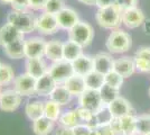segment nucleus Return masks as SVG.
<instances>
[{
  "label": "nucleus",
  "instance_id": "nucleus-1",
  "mask_svg": "<svg viewBox=\"0 0 150 135\" xmlns=\"http://www.w3.org/2000/svg\"><path fill=\"white\" fill-rule=\"evenodd\" d=\"M99 26L105 29H117L122 23V10L117 4L104 8H99L95 15Z\"/></svg>",
  "mask_w": 150,
  "mask_h": 135
},
{
  "label": "nucleus",
  "instance_id": "nucleus-2",
  "mask_svg": "<svg viewBox=\"0 0 150 135\" xmlns=\"http://www.w3.org/2000/svg\"><path fill=\"white\" fill-rule=\"evenodd\" d=\"M36 19L37 18L29 10L25 11L11 10L7 16V23L15 26L24 34H28L36 29Z\"/></svg>",
  "mask_w": 150,
  "mask_h": 135
},
{
  "label": "nucleus",
  "instance_id": "nucleus-3",
  "mask_svg": "<svg viewBox=\"0 0 150 135\" xmlns=\"http://www.w3.org/2000/svg\"><path fill=\"white\" fill-rule=\"evenodd\" d=\"M132 45V39L129 33L123 29H113L106 39L105 46L111 53H125L130 50Z\"/></svg>",
  "mask_w": 150,
  "mask_h": 135
},
{
  "label": "nucleus",
  "instance_id": "nucleus-4",
  "mask_svg": "<svg viewBox=\"0 0 150 135\" xmlns=\"http://www.w3.org/2000/svg\"><path fill=\"white\" fill-rule=\"evenodd\" d=\"M94 37L93 27L86 21H79L69 31V39L74 41L83 47H86L92 43Z\"/></svg>",
  "mask_w": 150,
  "mask_h": 135
},
{
  "label": "nucleus",
  "instance_id": "nucleus-5",
  "mask_svg": "<svg viewBox=\"0 0 150 135\" xmlns=\"http://www.w3.org/2000/svg\"><path fill=\"white\" fill-rule=\"evenodd\" d=\"M48 73L55 80L57 84H63L71 76L74 74V69H73L72 62L63 59L61 61L54 62L50 65L48 69Z\"/></svg>",
  "mask_w": 150,
  "mask_h": 135
},
{
  "label": "nucleus",
  "instance_id": "nucleus-6",
  "mask_svg": "<svg viewBox=\"0 0 150 135\" xmlns=\"http://www.w3.org/2000/svg\"><path fill=\"white\" fill-rule=\"evenodd\" d=\"M36 78L31 77L27 72L23 73L13 79V89L21 96H33L36 95L35 87H36Z\"/></svg>",
  "mask_w": 150,
  "mask_h": 135
},
{
  "label": "nucleus",
  "instance_id": "nucleus-7",
  "mask_svg": "<svg viewBox=\"0 0 150 135\" xmlns=\"http://www.w3.org/2000/svg\"><path fill=\"white\" fill-rule=\"evenodd\" d=\"M79 104L81 107L93 111L94 114L104 105L102 101L99 90L86 89L81 96L79 97Z\"/></svg>",
  "mask_w": 150,
  "mask_h": 135
},
{
  "label": "nucleus",
  "instance_id": "nucleus-8",
  "mask_svg": "<svg viewBox=\"0 0 150 135\" xmlns=\"http://www.w3.org/2000/svg\"><path fill=\"white\" fill-rule=\"evenodd\" d=\"M36 29L43 35L55 34L59 29L56 15L44 11L40 16H38L36 19Z\"/></svg>",
  "mask_w": 150,
  "mask_h": 135
},
{
  "label": "nucleus",
  "instance_id": "nucleus-9",
  "mask_svg": "<svg viewBox=\"0 0 150 135\" xmlns=\"http://www.w3.org/2000/svg\"><path fill=\"white\" fill-rule=\"evenodd\" d=\"M21 95L15 89H8L0 94V109L6 113H11L21 104Z\"/></svg>",
  "mask_w": 150,
  "mask_h": 135
},
{
  "label": "nucleus",
  "instance_id": "nucleus-10",
  "mask_svg": "<svg viewBox=\"0 0 150 135\" xmlns=\"http://www.w3.org/2000/svg\"><path fill=\"white\" fill-rule=\"evenodd\" d=\"M46 43L42 37H31L25 41V58H43L45 55Z\"/></svg>",
  "mask_w": 150,
  "mask_h": 135
},
{
  "label": "nucleus",
  "instance_id": "nucleus-11",
  "mask_svg": "<svg viewBox=\"0 0 150 135\" xmlns=\"http://www.w3.org/2000/svg\"><path fill=\"white\" fill-rule=\"evenodd\" d=\"M56 19L59 28L65 29V31H69L80 21L77 13L69 7H64L59 13H57Z\"/></svg>",
  "mask_w": 150,
  "mask_h": 135
},
{
  "label": "nucleus",
  "instance_id": "nucleus-12",
  "mask_svg": "<svg viewBox=\"0 0 150 135\" xmlns=\"http://www.w3.org/2000/svg\"><path fill=\"white\" fill-rule=\"evenodd\" d=\"M144 21V14L138 7H132L122 10V24L128 28H137Z\"/></svg>",
  "mask_w": 150,
  "mask_h": 135
},
{
  "label": "nucleus",
  "instance_id": "nucleus-13",
  "mask_svg": "<svg viewBox=\"0 0 150 135\" xmlns=\"http://www.w3.org/2000/svg\"><path fill=\"white\" fill-rule=\"evenodd\" d=\"M26 72L28 74H30L31 77L40 78L42 76H44L45 73L48 72L47 65L45 63V61L43 58H34V59H27L26 60Z\"/></svg>",
  "mask_w": 150,
  "mask_h": 135
},
{
  "label": "nucleus",
  "instance_id": "nucleus-14",
  "mask_svg": "<svg viewBox=\"0 0 150 135\" xmlns=\"http://www.w3.org/2000/svg\"><path fill=\"white\" fill-rule=\"evenodd\" d=\"M94 70L100 72L102 74H108L114 68V60L110 54L106 53H99L93 56Z\"/></svg>",
  "mask_w": 150,
  "mask_h": 135
},
{
  "label": "nucleus",
  "instance_id": "nucleus-15",
  "mask_svg": "<svg viewBox=\"0 0 150 135\" xmlns=\"http://www.w3.org/2000/svg\"><path fill=\"white\" fill-rule=\"evenodd\" d=\"M20 37H24V33H21L11 24L7 23L0 27V46L4 47Z\"/></svg>",
  "mask_w": 150,
  "mask_h": 135
},
{
  "label": "nucleus",
  "instance_id": "nucleus-16",
  "mask_svg": "<svg viewBox=\"0 0 150 135\" xmlns=\"http://www.w3.org/2000/svg\"><path fill=\"white\" fill-rule=\"evenodd\" d=\"M108 106H109V109L111 111L112 117H119L120 118V117L128 115V114H132L131 104L121 96L115 98L112 103L109 104Z\"/></svg>",
  "mask_w": 150,
  "mask_h": 135
},
{
  "label": "nucleus",
  "instance_id": "nucleus-17",
  "mask_svg": "<svg viewBox=\"0 0 150 135\" xmlns=\"http://www.w3.org/2000/svg\"><path fill=\"white\" fill-rule=\"evenodd\" d=\"M64 86L67 88L69 92H71V95L74 97H80L85 91V90L88 89L86 88V84H85V79L83 76H80V74H76L74 73L73 76H71V77L64 82Z\"/></svg>",
  "mask_w": 150,
  "mask_h": 135
},
{
  "label": "nucleus",
  "instance_id": "nucleus-18",
  "mask_svg": "<svg viewBox=\"0 0 150 135\" xmlns=\"http://www.w3.org/2000/svg\"><path fill=\"white\" fill-rule=\"evenodd\" d=\"M73 64V69H74V73L80 74L85 77L86 74H88L90 72H92L94 70V61L93 58L90 55H85L82 54L81 56L74 60L72 62Z\"/></svg>",
  "mask_w": 150,
  "mask_h": 135
},
{
  "label": "nucleus",
  "instance_id": "nucleus-19",
  "mask_svg": "<svg viewBox=\"0 0 150 135\" xmlns=\"http://www.w3.org/2000/svg\"><path fill=\"white\" fill-rule=\"evenodd\" d=\"M57 86L55 80L52 78L50 73H45L44 76L38 78L36 80V87L35 92L37 96H50V92L54 90V88Z\"/></svg>",
  "mask_w": 150,
  "mask_h": 135
},
{
  "label": "nucleus",
  "instance_id": "nucleus-20",
  "mask_svg": "<svg viewBox=\"0 0 150 135\" xmlns=\"http://www.w3.org/2000/svg\"><path fill=\"white\" fill-rule=\"evenodd\" d=\"M25 41L24 37L13 41L8 45L4 46V53L8 58L13 59V60H20L25 58Z\"/></svg>",
  "mask_w": 150,
  "mask_h": 135
},
{
  "label": "nucleus",
  "instance_id": "nucleus-21",
  "mask_svg": "<svg viewBox=\"0 0 150 135\" xmlns=\"http://www.w3.org/2000/svg\"><path fill=\"white\" fill-rule=\"evenodd\" d=\"M113 70L117 71L123 78L130 77L136 71L134 60H133V58H130V56H123V58L117 59V60H114Z\"/></svg>",
  "mask_w": 150,
  "mask_h": 135
},
{
  "label": "nucleus",
  "instance_id": "nucleus-22",
  "mask_svg": "<svg viewBox=\"0 0 150 135\" xmlns=\"http://www.w3.org/2000/svg\"><path fill=\"white\" fill-rule=\"evenodd\" d=\"M134 64L136 69L140 72H150V47L142 46L140 47L134 55Z\"/></svg>",
  "mask_w": 150,
  "mask_h": 135
},
{
  "label": "nucleus",
  "instance_id": "nucleus-23",
  "mask_svg": "<svg viewBox=\"0 0 150 135\" xmlns=\"http://www.w3.org/2000/svg\"><path fill=\"white\" fill-rule=\"evenodd\" d=\"M45 56L53 62H57L64 59L63 56V43L58 39H53L46 43Z\"/></svg>",
  "mask_w": 150,
  "mask_h": 135
},
{
  "label": "nucleus",
  "instance_id": "nucleus-24",
  "mask_svg": "<svg viewBox=\"0 0 150 135\" xmlns=\"http://www.w3.org/2000/svg\"><path fill=\"white\" fill-rule=\"evenodd\" d=\"M83 46L77 44L74 41H66L63 43V56L64 60H67L69 62H73L74 60L81 56L83 54Z\"/></svg>",
  "mask_w": 150,
  "mask_h": 135
},
{
  "label": "nucleus",
  "instance_id": "nucleus-25",
  "mask_svg": "<svg viewBox=\"0 0 150 135\" xmlns=\"http://www.w3.org/2000/svg\"><path fill=\"white\" fill-rule=\"evenodd\" d=\"M72 95L69 92L67 88L63 84H57L56 87L54 88V90L50 92V99L56 101L57 104H59L61 106H64V105H67L69 104V101L72 100Z\"/></svg>",
  "mask_w": 150,
  "mask_h": 135
},
{
  "label": "nucleus",
  "instance_id": "nucleus-26",
  "mask_svg": "<svg viewBox=\"0 0 150 135\" xmlns=\"http://www.w3.org/2000/svg\"><path fill=\"white\" fill-rule=\"evenodd\" d=\"M54 129V121L42 116L33 122V132L36 135H48Z\"/></svg>",
  "mask_w": 150,
  "mask_h": 135
},
{
  "label": "nucleus",
  "instance_id": "nucleus-27",
  "mask_svg": "<svg viewBox=\"0 0 150 135\" xmlns=\"http://www.w3.org/2000/svg\"><path fill=\"white\" fill-rule=\"evenodd\" d=\"M85 84L88 89H93V90H100L101 87L105 84V78L104 74H102L98 71L93 70L92 72H90L88 74H86L85 77Z\"/></svg>",
  "mask_w": 150,
  "mask_h": 135
},
{
  "label": "nucleus",
  "instance_id": "nucleus-28",
  "mask_svg": "<svg viewBox=\"0 0 150 135\" xmlns=\"http://www.w3.org/2000/svg\"><path fill=\"white\" fill-rule=\"evenodd\" d=\"M25 113L27 117L30 121H36L38 118H40L42 116H44V103L43 101H29L26 105Z\"/></svg>",
  "mask_w": 150,
  "mask_h": 135
},
{
  "label": "nucleus",
  "instance_id": "nucleus-29",
  "mask_svg": "<svg viewBox=\"0 0 150 135\" xmlns=\"http://www.w3.org/2000/svg\"><path fill=\"white\" fill-rule=\"evenodd\" d=\"M58 122H59V125H63V126H67V127H74L77 124H81L82 121L79 116V113L76 109H71L65 111L64 114L59 116L58 118Z\"/></svg>",
  "mask_w": 150,
  "mask_h": 135
},
{
  "label": "nucleus",
  "instance_id": "nucleus-30",
  "mask_svg": "<svg viewBox=\"0 0 150 135\" xmlns=\"http://www.w3.org/2000/svg\"><path fill=\"white\" fill-rule=\"evenodd\" d=\"M44 116L54 122L58 121L61 116V105L52 99L44 101Z\"/></svg>",
  "mask_w": 150,
  "mask_h": 135
},
{
  "label": "nucleus",
  "instance_id": "nucleus-31",
  "mask_svg": "<svg viewBox=\"0 0 150 135\" xmlns=\"http://www.w3.org/2000/svg\"><path fill=\"white\" fill-rule=\"evenodd\" d=\"M99 91H100V96L102 98V101H103L104 105L111 104L115 98H118L120 96L119 89L113 88V87L109 86L108 84H103Z\"/></svg>",
  "mask_w": 150,
  "mask_h": 135
},
{
  "label": "nucleus",
  "instance_id": "nucleus-32",
  "mask_svg": "<svg viewBox=\"0 0 150 135\" xmlns=\"http://www.w3.org/2000/svg\"><path fill=\"white\" fill-rule=\"evenodd\" d=\"M136 133L138 135H146L150 133L149 114H144L136 117Z\"/></svg>",
  "mask_w": 150,
  "mask_h": 135
},
{
  "label": "nucleus",
  "instance_id": "nucleus-33",
  "mask_svg": "<svg viewBox=\"0 0 150 135\" xmlns=\"http://www.w3.org/2000/svg\"><path fill=\"white\" fill-rule=\"evenodd\" d=\"M120 122H121L123 135L136 133V116H133L132 114L122 116L120 117Z\"/></svg>",
  "mask_w": 150,
  "mask_h": 135
},
{
  "label": "nucleus",
  "instance_id": "nucleus-34",
  "mask_svg": "<svg viewBox=\"0 0 150 135\" xmlns=\"http://www.w3.org/2000/svg\"><path fill=\"white\" fill-rule=\"evenodd\" d=\"M13 77H15V73H13V68L9 64L2 63L0 66V87L11 84L13 81Z\"/></svg>",
  "mask_w": 150,
  "mask_h": 135
},
{
  "label": "nucleus",
  "instance_id": "nucleus-35",
  "mask_svg": "<svg viewBox=\"0 0 150 135\" xmlns=\"http://www.w3.org/2000/svg\"><path fill=\"white\" fill-rule=\"evenodd\" d=\"M94 118H95V121L98 122L99 125H101V124H109L110 121L112 119V115H111V111L109 109V106L103 105L100 109L94 114Z\"/></svg>",
  "mask_w": 150,
  "mask_h": 135
},
{
  "label": "nucleus",
  "instance_id": "nucleus-36",
  "mask_svg": "<svg viewBox=\"0 0 150 135\" xmlns=\"http://www.w3.org/2000/svg\"><path fill=\"white\" fill-rule=\"evenodd\" d=\"M104 78H105V84H108L113 88H117V89L121 88V86L123 84V79H125L121 74H119L117 71L114 70L105 74Z\"/></svg>",
  "mask_w": 150,
  "mask_h": 135
},
{
  "label": "nucleus",
  "instance_id": "nucleus-37",
  "mask_svg": "<svg viewBox=\"0 0 150 135\" xmlns=\"http://www.w3.org/2000/svg\"><path fill=\"white\" fill-rule=\"evenodd\" d=\"M65 7V0H47L44 11L56 15Z\"/></svg>",
  "mask_w": 150,
  "mask_h": 135
},
{
  "label": "nucleus",
  "instance_id": "nucleus-38",
  "mask_svg": "<svg viewBox=\"0 0 150 135\" xmlns=\"http://www.w3.org/2000/svg\"><path fill=\"white\" fill-rule=\"evenodd\" d=\"M76 110H77V113H79V116H80V118H81L82 123H88L94 118L93 111L86 109V108H84V107H81V106H80V107L76 108Z\"/></svg>",
  "mask_w": 150,
  "mask_h": 135
},
{
  "label": "nucleus",
  "instance_id": "nucleus-39",
  "mask_svg": "<svg viewBox=\"0 0 150 135\" xmlns=\"http://www.w3.org/2000/svg\"><path fill=\"white\" fill-rule=\"evenodd\" d=\"M10 6L13 8V10H17V11L29 10V0H13Z\"/></svg>",
  "mask_w": 150,
  "mask_h": 135
},
{
  "label": "nucleus",
  "instance_id": "nucleus-40",
  "mask_svg": "<svg viewBox=\"0 0 150 135\" xmlns=\"http://www.w3.org/2000/svg\"><path fill=\"white\" fill-rule=\"evenodd\" d=\"M73 132L74 135H88L91 132V127L86 123H81L73 127Z\"/></svg>",
  "mask_w": 150,
  "mask_h": 135
},
{
  "label": "nucleus",
  "instance_id": "nucleus-41",
  "mask_svg": "<svg viewBox=\"0 0 150 135\" xmlns=\"http://www.w3.org/2000/svg\"><path fill=\"white\" fill-rule=\"evenodd\" d=\"M110 126L112 129L114 135H123L122 127H121V122H120L119 117H112V119L110 121Z\"/></svg>",
  "mask_w": 150,
  "mask_h": 135
},
{
  "label": "nucleus",
  "instance_id": "nucleus-42",
  "mask_svg": "<svg viewBox=\"0 0 150 135\" xmlns=\"http://www.w3.org/2000/svg\"><path fill=\"white\" fill-rule=\"evenodd\" d=\"M47 0H29V9L31 10H44Z\"/></svg>",
  "mask_w": 150,
  "mask_h": 135
},
{
  "label": "nucleus",
  "instance_id": "nucleus-43",
  "mask_svg": "<svg viewBox=\"0 0 150 135\" xmlns=\"http://www.w3.org/2000/svg\"><path fill=\"white\" fill-rule=\"evenodd\" d=\"M138 0H117V5L121 8V10H125L132 7H137Z\"/></svg>",
  "mask_w": 150,
  "mask_h": 135
},
{
  "label": "nucleus",
  "instance_id": "nucleus-44",
  "mask_svg": "<svg viewBox=\"0 0 150 135\" xmlns=\"http://www.w3.org/2000/svg\"><path fill=\"white\" fill-rule=\"evenodd\" d=\"M99 135H114L110 124H101L96 127Z\"/></svg>",
  "mask_w": 150,
  "mask_h": 135
},
{
  "label": "nucleus",
  "instance_id": "nucleus-45",
  "mask_svg": "<svg viewBox=\"0 0 150 135\" xmlns=\"http://www.w3.org/2000/svg\"><path fill=\"white\" fill-rule=\"evenodd\" d=\"M55 135H74V132H73L72 127L59 125V127H57Z\"/></svg>",
  "mask_w": 150,
  "mask_h": 135
},
{
  "label": "nucleus",
  "instance_id": "nucleus-46",
  "mask_svg": "<svg viewBox=\"0 0 150 135\" xmlns=\"http://www.w3.org/2000/svg\"><path fill=\"white\" fill-rule=\"evenodd\" d=\"M117 4V0H96V6L99 8H104V7H109L111 5Z\"/></svg>",
  "mask_w": 150,
  "mask_h": 135
},
{
  "label": "nucleus",
  "instance_id": "nucleus-47",
  "mask_svg": "<svg viewBox=\"0 0 150 135\" xmlns=\"http://www.w3.org/2000/svg\"><path fill=\"white\" fill-rule=\"evenodd\" d=\"M77 1L88 6H96V0H77Z\"/></svg>",
  "mask_w": 150,
  "mask_h": 135
},
{
  "label": "nucleus",
  "instance_id": "nucleus-48",
  "mask_svg": "<svg viewBox=\"0 0 150 135\" xmlns=\"http://www.w3.org/2000/svg\"><path fill=\"white\" fill-rule=\"evenodd\" d=\"M0 2L4 5H10L13 2V0H0Z\"/></svg>",
  "mask_w": 150,
  "mask_h": 135
},
{
  "label": "nucleus",
  "instance_id": "nucleus-49",
  "mask_svg": "<svg viewBox=\"0 0 150 135\" xmlns=\"http://www.w3.org/2000/svg\"><path fill=\"white\" fill-rule=\"evenodd\" d=\"M88 135H99V133H98V131L95 129H91V132H90Z\"/></svg>",
  "mask_w": 150,
  "mask_h": 135
},
{
  "label": "nucleus",
  "instance_id": "nucleus-50",
  "mask_svg": "<svg viewBox=\"0 0 150 135\" xmlns=\"http://www.w3.org/2000/svg\"><path fill=\"white\" fill-rule=\"evenodd\" d=\"M127 135H138L137 133H133V134H127Z\"/></svg>",
  "mask_w": 150,
  "mask_h": 135
},
{
  "label": "nucleus",
  "instance_id": "nucleus-51",
  "mask_svg": "<svg viewBox=\"0 0 150 135\" xmlns=\"http://www.w3.org/2000/svg\"><path fill=\"white\" fill-rule=\"evenodd\" d=\"M149 96H150V87H149Z\"/></svg>",
  "mask_w": 150,
  "mask_h": 135
},
{
  "label": "nucleus",
  "instance_id": "nucleus-52",
  "mask_svg": "<svg viewBox=\"0 0 150 135\" xmlns=\"http://www.w3.org/2000/svg\"><path fill=\"white\" fill-rule=\"evenodd\" d=\"M1 64H2V63H1V62H0V66H1Z\"/></svg>",
  "mask_w": 150,
  "mask_h": 135
},
{
  "label": "nucleus",
  "instance_id": "nucleus-53",
  "mask_svg": "<svg viewBox=\"0 0 150 135\" xmlns=\"http://www.w3.org/2000/svg\"><path fill=\"white\" fill-rule=\"evenodd\" d=\"M146 135H150V133H149V134H146Z\"/></svg>",
  "mask_w": 150,
  "mask_h": 135
},
{
  "label": "nucleus",
  "instance_id": "nucleus-54",
  "mask_svg": "<svg viewBox=\"0 0 150 135\" xmlns=\"http://www.w3.org/2000/svg\"><path fill=\"white\" fill-rule=\"evenodd\" d=\"M0 94H1V91H0Z\"/></svg>",
  "mask_w": 150,
  "mask_h": 135
},
{
  "label": "nucleus",
  "instance_id": "nucleus-55",
  "mask_svg": "<svg viewBox=\"0 0 150 135\" xmlns=\"http://www.w3.org/2000/svg\"><path fill=\"white\" fill-rule=\"evenodd\" d=\"M149 115H150V113H149Z\"/></svg>",
  "mask_w": 150,
  "mask_h": 135
}]
</instances>
